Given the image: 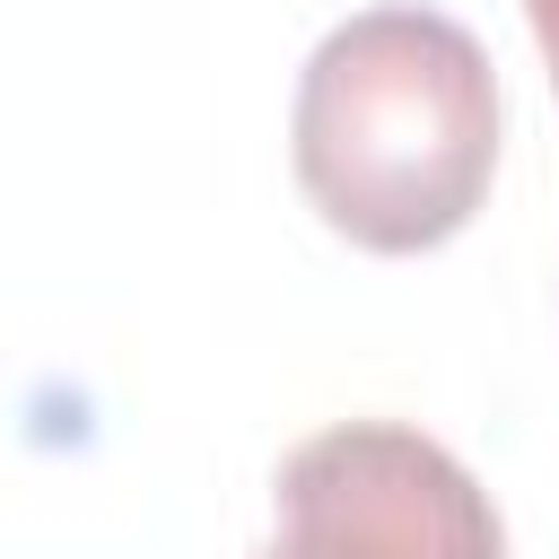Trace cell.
<instances>
[{"label": "cell", "mask_w": 559, "mask_h": 559, "mask_svg": "<svg viewBox=\"0 0 559 559\" xmlns=\"http://www.w3.org/2000/svg\"><path fill=\"white\" fill-rule=\"evenodd\" d=\"M271 498L288 559H507L489 489L402 419H341L306 437Z\"/></svg>", "instance_id": "cell-2"}, {"label": "cell", "mask_w": 559, "mask_h": 559, "mask_svg": "<svg viewBox=\"0 0 559 559\" xmlns=\"http://www.w3.org/2000/svg\"><path fill=\"white\" fill-rule=\"evenodd\" d=\"M524 17H533V44L550 61V87H559V0H524Z\"/></svg>", "instance_id": "cell-3"}, {"label": "cell", "mask_w": 559, "mask_h": 559, "mask_svg": "<svg viewBox=\"0 0 559 559\" xmlns=\"http://www.w3.org/2000/svg\"><path fill=\"white\" fill-rule=\"evenodd\" d=\"M288 157L323 227L367 253H428L489 201L498 70L445 9H358L297 70Z\"/></svg>", "instance_id": "cell-1"}, {"label": "cell", "mask_w": 559, "mask_h": 559, "mask_svg": "<svg viewBox=\"0 0 559 559\" xmlns=\"http://www.w3.org/2000/svg\"><path fill=\"white\" fill-rule=\"evenodd\" d=\"M253 559H288V550H280V542H271V550H253Z\"/></svg>", "instance_id": "cell-4"}]
</instances>
